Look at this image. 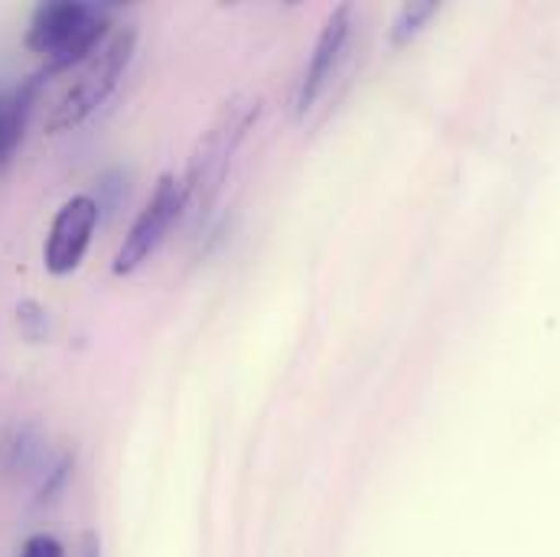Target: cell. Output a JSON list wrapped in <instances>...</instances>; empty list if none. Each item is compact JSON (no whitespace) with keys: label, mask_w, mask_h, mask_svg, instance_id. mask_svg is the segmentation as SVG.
Listing matches in <instances>:
<instances>
[{"label":"cell","mask_w":560,"mask_h":557,"mask_svg":"<svg viewBox=\"0 0 560 557\" xmlns=\"http://www.w3.org/2000/svg\"><path fill=\"white\" fill-rule=\"evenodd\" d=\"M112 20L82 0H49L39 3L26 26V49L43 56L39 76H59L85 62L105 39Z\"/></svg>","instance_id":"6da1fadb"},{"label":"cell","mask_w":560,"mask_h":557,"mask_svg":"<svg viewBox=\"0 0 560 557\" xmlns=\"http://www.w3.org/2000/svg\"><path fill=\"white\" fill-rule=\"evenodd\" d=\"M261 98L255 95H235L222 112L219 118L212 121V128L196 140L192 153H189V163H186V196L189 202L199 209V212H209L215 196L222 193L225 186V176H229V166H232V156L235 150L242 147L245 135L255 128V121L261 118Z\"/></svg>","instance_id":"7a4b0ae2"},{"label":"cell","mask_w":560,"mask_h":557,"mask_svg":"<svg viewBox=\"0 0 560 557\" xmlns=\"http://www.w3.org/2000/svg\"><path fill=\"white\" fill-rule=\"evenodd\" d=\"M135 49H138V30L135 26L112 30L108 39L82 62L75 82L59 98V105L52 108V118H49L46 131L59 135V131H69V128L82 125L89 115H95L112 98L121 76L128 72Z\"/></svg>","instance_id":"3957f363"},{"label":"cell","mask_w":560,"mask_h":557,"mask_svg":"<svg viewBox=\"0 0 560 557\" xmlns=\"http://www.w3.org/2000/svg\"><path fill=\"white\" fill-rule=\"evenodd\" d=\"M189 206V196H186V183L173 173H163L147 199V206L140 209V216L135 219L131 232L125 235L115 262H112V271L118 278L125 275H135L140 265L163 245L166 232L173 229V222L183 216V209Z\"/></svg>","instance_id":"277c9868"},{"label":"cell","mask_w":560,"mask_h":557,"mask_svg":"<svg viewBox=\"0 0 560 557\" xmlns=\"http://www.w3.org/2000/svg\"><path fill=\"white\" fill-rule=\"evenodd\" d=\"M352 20H355V13H352L349 3L336 7L326 16L323 30L316 36V46H313V53L306 59V69H303V76L296 82V92H293L296 118H306L316 108V102L323 98L326 85L332 82V76H336V69H339V62L346 56V46L352 39Z\"/></svg>","instance_id":"5b68a950"},{"label":"cell","mask_w":560,"mask_h":557,"mask_svg":"<svg viewBox=\"0 0 560 557\" xmlns=\"http://www.w3.org/2000/svg\"><path fill=\"white\" fill-rule=\"evenodd\" d=\"M95 225H98V202L92 196L66 199L49 225V235H46V248H43L46 271L56 278L72 275L92 245Z\"/></svg>","instance_id":"8992f818"},{"label":"cell","mask_w":560,"mask_h":557,"mask_svg":"<svg viewBox=\"0 0 560 557\" xmlns=\"http://www.w3.org/2000/svg\"><path fill=\"white\" fill-rule=\"evenodd\" d=\"M39 72L30 76L26 82H20L16 89L10 92H0V163L13 156V150L20 147L23 131H26V121H30V112H33V102H36V92H39Z\"/></svg>","instance_id":"52a82bcc"},{"label":"cell","mask_w":560,"mask_h":557,"mask_svg":"<svg viewBox=\"0 0 560 557\" xmlns=\"http://www.w3.org/2000/svg\"><path fill=\"white\" fill-rule=\"evenodd\" d=\"M43 437L33 427H20L10 440H7V466L10 473H30L39 466L43 460Z\"/></svg>","instance_id":"ba28073f"},{"label":"cell","mask_w":560,"mask_h":557,"mask_svg":"<svg viewBox=\"0 0 560 557\" xmlns=\"http://www.w3.org/2000/svg\"><path fill=\"white\" fill-rule=\"evenodd\" d=\"M436 10H440V3H433V0L405 3V7L398 10L395 23H392V33H388V36H392V43H395V46L411 43V39L420 33V26H423L430 16H436Z\"/></svg>","instance_id":"9c48e42d"},{"label":"cell","mask_w":560,"mask_h":557,"mask_svg":"<svg viewBox=\"0 0 560 557\" xmlns=\"http://www.w3.org/2000/svg\"><path fill=\"white\" fill-rule=\"evenodd\" d=\"M16 326L20 336L33 346H39L49 336V313L39 300H20L16 303Z\"/></svg>","instance_id":"30bf717a"},{"label":"cell","mask_w":560,"mask_h":557,"mask_svg":"<svg viewBox=\"0 0 560 557\" xmlns=\"http://www.w3.org/2000/svg\"><path fill=\"white\" fill-rule=\"evenodd\" d=\"M72 466H75V456L72 453H59L56 456V463H49L46 466V476L39 479V486H36V502H49L66 483H69V476H72Z\"/></svg>","instance_id":"8fae6325"},{"label":"cell","mask_w":560,"mask_h":557,"mask_svg":"<svg viewBox=\"0 0 560 557\" xmlns=\"http://www.w3.org/2000/svg\"><path fill=\"white\" fill-rule=\"evenodd\" d=\"M16 557H66V548L52 535H30Z\"/></svg>","instance_id":"7c38bea8"},{"label":"cell","mask_w":560,"mask_h":557,"mask_svg":"<svg viewBox=\"0 0 560 557\" xmlns=\"http://www.w3.org/2000/svg\"><path fill=\"white\" fill-rule=\"evenodd\" d=\"M79 557H102V542H98V535H95V532H85V535H82Z\"/></svg>","instance_id":"4fadbf2b"}]
</instances>
